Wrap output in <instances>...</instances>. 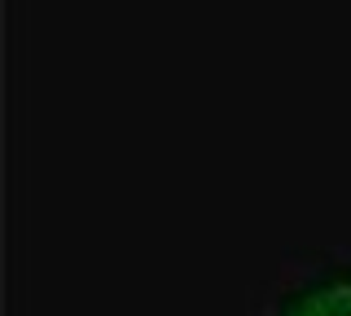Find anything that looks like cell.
Here are the masks:
<instances>
[{
  "label": "cell",
  "mask_w": 351,
  "mask_h": 316,
  "mask_svg": "<svg viewBox=\"0 0 351 316\" xmlns=\"http://www.w3.org/2000/svg\"><path fill=\"white\" fill-rule=\"evenodd\" d=\"M233 316H351V233L329 246L290 250L268 286Z\"/></svg>",
  "instance_id": "1"
}]
</instances>
